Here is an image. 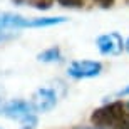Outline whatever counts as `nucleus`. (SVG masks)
Returning a JSON list of instances; mask_svg holds the SVG:
<instances>
[{
    "label": "nucleus",
    "mask_w": 129,
    "mask_h": 129,
    "mask_svg": "<svg viewBox=\"0 0 129 129\" xmlns=\"http://www.w3.org/2000/svg\"><path fill=\"white\" fill-rule=\"evenodd\" d=\"M91 122L104 129H129V104L114 101L92 111Z\"/></svg>",
    "instance_id": "obj_1"
},
{
    "label": "nucleus",
    "mask_w": 129,
    "mask_h": 129,
    "mask_svg": "<svg viewBox=\"0 0 129 129\" xmlns=\"http://www.w3.org/2000/svg\"><path fill=\"white\" fill-rule=\"evenodd\" d=\"M0 114L9 119L19 121L22 129H35L37 126V116L35 109L30 102H25L22 99H14L10 102H5L0 107Z\"/></svg>",
    "instance_id": "obj_2"
},
{
    "label": "nucleus",
    "mask_w": 129,
    "mask_h": 129,
    "mask_svg": "<svg viewBox=\"0 0 129 129\" xmlns=\"http://www.w3.org/2000/svg\"><path fill=\"white\" fill-rule=\"evenodd\" d=\"M96 45L102 55H119L126 49V42L122 40V35L119 32H109L99 35L96 40Z\"/></svg>",
    "instance_id": "obj_3"
},
{
    "label": "nucleus",
    "mask_w": 129,
    "mask_h": 129,
    "mask_svg": "<svg viewBox=\"0 0 129 129\" xmlns=\"http://www.w3.org/2000/svg\"><path fill=\"white\" fill-rule=\"evenodd\" d=\"M102 72V64L97 60H74L67 67V74L72 79H91Z\"/></svg>",
    "instance_id": "obj_4"
},
{
    "label": "nucleus",
    "mask_w": 129,
    "mask_h": 129,
    "mask_svg": "<svg viewBox=\"0 0 129 129\" xmlns=\"http://www.w3.org/2000/svg\"><path fill=\"white\" fill-rule=\"evenodd\" d=\"M30 104L35 109V112H49L57 104V94L50 87H40L32 94Z\"/></svg>",
    "instance_id": "obj_5"
},
{
    "label": "nucleus",
    "mask_w": 129,
    "mask_h": 129,
    "mask_svg": "<svg viewBox=\"0 0 129 129\" xmlns=\"http://www.w3.org/2000/svg\"><path fill=\"white\" fill-rule=\"evenodd\" d=\"M37 60L40 62H45V64H52V62H60L62 60V52L59 47H49L45 50H42L40 54H37Z\"/></svg>",
    "instance_id": "obj_6"
},
{
    "label": "nucleus",
    "mask_w": 129,
    "mask_h": 129,
    "mask_svg": "<svg viewBox=\"0 0 129 129\" xmlns=\"http://www.w3.org/2000/svg\"><path fill=\"white\" fill-rule=\"evenodd\" d=\"M12 2L15 5H30V7L39 10H47L52 7L54 0H12Z\"/></svg>",
    "instance_id": "obj_7"
},
{
    "label": "nucleus",
    "mask_w": 129,
    "mask_h": 129,
    "mask_svg": "<svg viewBox=\"0 0 129 129\" xmlns=\"http://www.w3.org/2000/svg\"><path fill=\"white\" fill-rule=\"evenodd\" d=\"M57 4L62 7H69V9H81L84 5V0H57Z\"/></svg>",
    "instance_id": "obj_8"
},
{
    "label": "nucleus",
    "mask_w": 129,
    "mask_h": 129,
    "mask_svg": "<svg viewBox=\"0 0 129 129\" xmlns=\"http://www.w3.org/2000/svg\"><path fill=\"white\" fill-rule=\"evenodd\" d=\"M94 4H97L101 9H111L112 5H114L116 0H92Z\"/></svg>",
    "instance_id": "obj_9"
},
{
    "label": "nucleus",
    "mask_w": 129,
    "mask_h": 129,
    "mask_svg": "<svg viewBox=\"0 0 129 129\" xmlns=\"http://www.w3.org/2000/svg\"><path fill=\"white\" fill-rule=\"evenodd\" d=\"M117 94H119V96H129V86H126L124 89H121Z\"/></svg>",
    "instance_id": "obj_10"
},
{
    "label": "nucleus",
    "mask_w": 129,
    "mask_h": 129,
    "mask_svg": "<svg viewBox=\"0 0 129 129\" xmlns=\"http://www.w3.org/2000/svg\"><path fill=\"white\" fill-rule=\"evenodd\" d=\"M74 129H104V127H99V126H96V127H86V126H76Z\"/></svg>",
    "instance_id": "obj_11"
},
{
    "label": "nucleus",
    "mask_w": 129,
    "mask_h": 129,
    "mask_svg": "<svg viewBox=\"0 0 129 129\" xmlns=\"http://www.w3.org/2000/svg\"><path fill=\"white\" fill-rule=\"evenodd\" d=\"M124 47H126V50H127V52H129V39H127V40H126V45H124Z\"/></svg>",
    "instance_id": "obj_12"
},
{
    "label": "nucleus",
    "mask_w": 129,
    "mask_h": 129,
    "mask_svg": "<svg viewBox=\"0 0 129 129\" xmlns=\"http://www.w3.org/2000/svg\"><path fill=\"white\" fill-rule=\"evenodd\" d=\"M0 129H2V127H0Z\"/></svg>",
    "instance_id": "obj_13"
}]
</instances>
